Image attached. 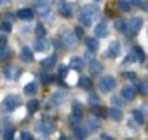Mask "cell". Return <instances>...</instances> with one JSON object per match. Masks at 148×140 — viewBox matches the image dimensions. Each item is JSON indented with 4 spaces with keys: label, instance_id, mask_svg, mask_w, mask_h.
Here are the masks:
<instances>
[{
    "label": "cell",
    "instance_id": "1",
    "mask_svg": "<svg viewBox=\"0 0 148 140\" xmlns=\"http://www.w3.org/2000/svg\"><path fill=\"white\" fill-rule=\"evenodd\" d=\"M98 14H99V11H98L96 6H84V7H82V14H80V23H82L84 26L92 25L94 19L98 18Z\"/></svg>",
    "mask_w": 148,
    "mask_h": 140
},
{
    "label": "cell",
    "instance_id": "2",
    "mask_svg": "<svg viewBox=\"0 0 148 140\" xmlns=\"http://www.w3.org/2000/svg\"><path fill=\"white\" fill-rule=\"evenodd\" d=\"M59 37H61V42H63L64 47H75L79 44V37L75 35V32H71L70 28L61 30V35Z\"/></svg>",
    "mask_w": 148,
    "mask_h": 140
},
{
    "label": "cell",
    "instance_id": "3",
    "mask_svg": "<svg viewBox=\"0 0 148 140\" xmlns=\"http://www.w3.org/2000/svg\"><path fill=\"white\" fill-rule=\"evenodd\" d=\"M35 7L44 19H52V11H51L49 0H35Z\"/></svg>",
    "mask_w": 148,
    "mask_h": 140
},
{
    "label": "cell",
    "instance_id": "4",
    "mask_svg": "<svg viewBox=\"0 0 148 140\" xmlns=\"http://www.w3.org/2000/svg\"><path fill=\"white\" fill-rule=\"evenodd\" d=\"M115 86H117V81H115L112 76H105V77H101V81H99V88H101V91H105V93L113 91Z\"/></svg>",
    "mask_w": 148,
    "mask_h": 140
},
{
    "label": "cell",
    "instance_id": "5",
    "mask_svg": "<svg viewBox=\"0 0 148 140\" xmlns=\"http://www.w3.org/2000/svg\"><path fill=\"white\" fill-rule=\"evenodd\" d=\"M19 103H21V100H19L16 95H7L5 100H4V109H5L7 112H12L14 109L19 107Z\"/></svg>",
    "mask_w": 148,
    "mask_h": 140
},
{
    "label": "cell",
    "instance_id": "6",
    "mask_svg": "<svg viewBox=\"0 0 148 140\" xmlns=\"http://www.w3.org/2000/svg\"><path fill=\"white\" fill-rule=\"evenodd\" d=\"M141 25H143V19H141V18H132V19L127 23V30H129V33H131V35L138 33V32L141 30Z\"/></svg>",
    "mask_w": 148,
    "mask_h": 140
},
{
    "label": "cell",
    "instance_id": "7",
    "mask_svg": "<svg viewBox=\"0 0 148 140\" xmlns=\"http://www.w3.org/2000/svg\"><path fill=\"white\" fill-rule=\"evenodd\" d=\"M108 32H110V28H108V25L103 21V23H98V26L94 28V33H96V39H103V37H106L108 35Z\"/></svg>",
    "mask_w": 148,
    "mask_h": 140
},
{
    "label": "cell",
    "instance_id": "8",
    "mask_svg": "<svg viewBox=\"0 0 148 140\" xmlns=\"http://www.w3.org/2000/svg\"><path fill=\"white\" fill-rule=\"evenodd\" d=\"M37 130H38L40 133H44V135H51V133L54 131V123H40V124L37 126Z\"/></svg>",
    "mask_w": 148,
    "mask_h": 140
},
{
    "label": "cell",
    "instance_id": "9",
    "mask_svg": "<svg viewBox=\"0 0 148 140\" xmlns=\"http://www.w3.org/2000/svg\"><path fill=\"white\" fill-rule=\"evenodd\" d=\"M89 70H91V72L92 74H101V70H103V63L101 61H98V60H91L89 61Z\"/></svg>",
    "mask_w": 148,
    "mask_h": 140
},
{
    "label": "cell",
    "instance_id": "10",
    "mask_svg": "<svg viewBox=\"0 0 148 140\" xmlns=\"http://www.w3.org/2000/svg\"><path fill=\"white\" fill-rule=\"evenodd\" d=\"M119 53H120V44H119V42H112V44H110V47H108L106 56H108V58H117V56H119Z\"/></svg>",
    "mask_w": 148,
    "mask_h": 140
},
{
    "label": "cell",
    "instance_id": "11",
    "mask_svg": "<svg viewBox=\"0 0 148 140\" xmlns=\"http://www.w3.org/2000/svg\"><path fill=\"white\" fill-rule=\"evenodd\" d=\"M122 96H124L125 100H134V98H136V88H134V86H125V88L122 89Z\"/></svg>",
    "mask_w": 148,
    "mask_h": 140
},
{
    "label": "cell",
    "instance_id": "12",
    "mask_svg": "<svg viewBox=\"0 0 148 140\" xmlns=\"http://www.w3.org/2000/svg\"><path fill=\"white\" fill-rule=\"evenodd\" d=\"M21 60H23L25 63H32V61H33V51H32L30 47H23V49H21Z\"/></svg>",
    "mask_w": 148,
    "mask_h": 140
},
{
    "label": "cell",
    "instance_id": "13",
    "mask_svg": "<svg viewBox=\"0 0 148 140\" xmlns=\"http://www.w3.org/2000/svg\"><path fill=\"white\" fill-rule=\"evenodd\" d=\"M108 116H110V119H113V121H122V117H124V114H122V110H120L119 107H112V109L108 110Z\"/></svg>",
    "mask_w": 148,
    "mask_h": 140
},
{
    "label": "cell",
    "instance_id": "14",
    "mask_svg": "<svg viewBox=\"0 0 148 140\" xmlns=\"http://www.w3.org/2000/svg\"><path fill=\"white\" fill-rule=\"evenodd\" d=\"M132 61H139V63L145 61V51L141 47H138V46L132 49Z\"/></svg>",
    "mask_w": 148,
    "mask_h": 140
},
{
    "label": "cell",
    "instance_id": "15",
    "mask_svg": "<svg viewBox=\"0 0 148 140\" xmlns=\"http://www.w3.org/2000/svg\"><path fill=\"white\" fill-rule=\"evenodd\" d=\"M5 77L7 79H16L18 76H19V70H18V67H14V65H11V67H7L5 68Z\"/></svg>",
    "mask_w": 148,
    "mask_h": 140
},
{
    "label": "cell",
    "instance_id": "16",
    "mask_svg": "<svg viewBox=\"0 0 148 140\" xmlns=\"http://www.w3.org/2000/svg\"><path fill=\"white\" fill-rule=\"evenodd\" d=\"M18 18L19 19H25V21H30V19H33V11L32 9H21L18 12Z\"/></svg>",
    "mask_w": 148,
    "mask_h": 140
},
{
    "label": "cell",
    "instance_id": "17",
    "mask_svg": "<svg viewBox=\"0 0 148 140\" xmlns=\"http://www.w3.org/2000/svg\"><path fill=\"white\" fill-rule=\"evenodd\" d=\"M47 47H49V42L44 40V39H38V40L35 42V51H37V53H45Z\"/></svg>",
    "mask_w": 148,
    "mask_h": 140
},
{
    "label": "cell",
    "instance_id": "18",
    "mask_svg": "<svg viewBox=\"0 0 148 140\" xmlns=\"http://www.w3.org/2000/svg\"><path fill=\"white\" fill-rule=\"evenodd\" d=\"M70 67L75 68V70H82V68H84V60H82V58H71Z\"/></svg>",
    "mask_w": 148,
    "mask_h": 140
},
{
    "label": "cell",
    "instance_id": "19",
    "mask_svg": "<svg viewBox=\"0 0 148 140\" xmlns=\"http://www.w3.org/2000/svg\"><path fill=\"white\" fill-rule=\"evenodd\" d=\"M86 46H87V49H89V51H98L99 42H98V39L91 37V39H87V40H86Z\"/></svg>",
    "mask_w": 148,
    "mask_h": 140
},
{
    "label": "cell",
    "instance_id": "20",
    "mask_svg": "<svg viewBox=\"0 0 148 140\" xmlns=\"http://www.w3.org/2000/svg\"><path fill=\"white\" fill-rule=\"evenodd\" d=\"M98 126H99V123H98V119L96 117H89L87 119V131H96L98 130Z\"/></svg>",
    "mask_w": 148,
    "mask_h": 140
},
{
    "label": "cell",
    "instance_id": "21",
    "mask_svg": "<svg viewBox=\"0 0 148 140\" xmlns=\"http://www.w3.org/2000/svg\"><path fill=\"white\" fill-rule=\"evenodd\" d=\"M59 14H61L63 18H71V7L66 6V4H61V7H59Z\"/></svg>",
    "mask_w": 148,
    "mask_h": 140
},
{
    "label": "cell",
    "instance_id": "22",
    "mask_svg": "<svg viewBox=\"0 0 148 140\" xmlns=\"http://www.w3.org/2000/svg\"><path fill=\"white\" fill-rule=\"evenodd\" d=\"M37 89H38V84H37V82H28V84L25 86V93H26V95H35Z\"/></svg>",
    "mask_w": 148,
    "mask_h": 140
},
{
    "label": "cell",
    "instance_id": "23",
    "mask_svg": "<svg viewBox=\"0 0 148 140\" xmlns=\"http://www.w3.org/2000/svg\"><path fill=\"white\" fill-rule=\"evenodd\" d=\"M132 117H134V123H138V124H143L145 123V116H143V112L139 109H136L132 112Z\"/></svg>",
    "mask_w": 148,
    "mask_h": 140
},
{
    "label": "cell",
    "instance_id": "24",
    "mask_svg": "<svg viewBox=\"0 0 148 140\" xmlns=\"http://www.w3.org/2000/svg\"><path fill=\"white\" fill-rule=\"evenodd\" d=\"M87 133H89V131H87L86 128H82V126H77V128H75V135H77L79 140H86Z\"/></svg>",
    "mask_w": 148,
    "mask_h": 140
},
{
    "label": "cell",
    "instance_id": "25",
    "mask_svg": "<svg viewBox=\"0 0 148 140\" xmlns=\"http://www.w3.org/2000/svg\"><path fill=\"white\" fill-rule=\"evenodd\" d=\"M63 102H64V93H63V91H58V93L52 95V103L59 105V103H63Z\"/></svg>",
    "mask_w": 148,
    "mask_h": 140
},
{
    "label": "cell",
    "instance_id": "26",
    "mask_svg": "<svg viewBox=\"0 0 148 140\" xmlns=\"http://www.w3.org/2000/svg\"><path fill=\"white\" fill-rule=\"evenodd\" d=\"M54 65H56V56H49L47 60L42 61V67H44V68H52Z\"/></svg>",
    "mask_w": 148,
    "mask_h": 140
},
{
    "label": "cell",
    "instance_id": "27",
    "mask_svg": "<svg viewBox=\"0 0 148 140\" xmlns=\"http://www.w3.org/2000/svg\"><path fill=\"white\" fill-rule=\"evenodd\" d=\"M79 86L82 88V89H91V79L89 77H80V81H79Z\"/></svg>",
    "mask_w": 148,
    "mask_h": 140
},
{
    "label": "cell",
    "instance_id": "28",
    "mask_svg": "<svg viewBox=\"0 0 148 140\" xmlns=\"http://www.w3.org/2000/svg\"><path fill=\"white\" fill-rule=\"evenodd\" d=\"M119 9H120L122 12H127V11L131 9V4L127 2V0H120V2H119Z\"/></svg>",
    "mask_w": 148,
    "mask_h": 140
},
{
    "label": "cell",
    "instance_id": "29",
    "mask_svg": "<svg viewBox=\"0 0 148 140\" xmlns=\"http://www.w3.org/2000/svg\"><path fill=\"white\" fill-rule=\"evenodd\" d=\"M7 56H9V49H7V46H0V61L5 60Z\"/></svg>",
    "mask_w": 148,
    "mask_h": 140
},
{
    "label": "cell",
    "instance_id": "30",
    "mask_svg": "<svg viewBox=\"0 0 148 140\" xmlns=\"http://www.w3.org/2000/svg\"><path fill=\"white\" fill-rule=\"evenodd\" d=\"M35 32H37V35H38L40 39L45 37V28H44V25H37V26H35Z\"/></svg>",
    "mask_w": 148,
    "mask_h": 140
},
{
    "label": "cell",
    "instance_id": "31",
    "mask_svg": "<svg viewBox=\"0 0 148 140\" xmlns=\"http://www.w3.org/2000/svg\"><path fill=\"white\" fill-rule=\"evenodd\" d=\"M115 26H117V30L124 32V30H125V26H127V23H125L124 19H117V21H115Z\"/></svg>",
    "mask_w": 148,
    "mask_h": 140
},
{
    "label": "cell",
    "instance_id": "32",
    "mask_svg": "<svg viewBox=\"0 0 148 140\" xmlns=\"http://www.w3.org/2000/svg\"><path fill=\"white\" fill-rule=\"evenodd\" d=\"M127 2H129L131 6H138V7H146L145 0H127Z\"/></svg>",
    "mask_w": 148,
    "mask_h": 140
},
{
    "label": "cell",
    "instance_id": "33",
    "mask_svg": "<svg viewBox=\"0 0 148 140\" xmlns=\"http://www.w3.org/2000/svg\"><path fill=\"white\" fill-rule=\"evenodd\" d=\"M0 30H2V32H11L12 30V25L9 21H4L2 25H0Z\"/></svg>",
    "mask_w": 148,
    "mask_h": 140
},
{
    "label": "cell",
    "instance_id": "34",
    "mask_svg": "<svg viewBox=\"0 0 148 140\" xmlns=\"http://www.w3.org/2000/svg\"><path fill=\"white\" fill-rule=\"evenodd\" d=\"M89 103L96 107V105H99V98H98L96 95H91V96H89Z\"/></svg>",
    "mask_w": 148,
    "mask_h": 140
},
{
    "label": "cell",
    "instance_id": "35",
    "mask_svg": "<svg viewBox=\"0 0 148 140\" xmlns=\"http://www.w3.org/2000/svg\"><path fill=\"white\" fill-rule=\"evenodd\" d=\"M136 89H141L143 93H146V95H148V81H146V82H143V84H138V86H136Z\"/></svg>",
    "mask_w": 148,
    "mask_h": 140
},
{
    "label": "cell",
    "instance_id": "36",
    "mask_svg": "<svg viewBox=\"0 0 148 140\" xmlns=\"http://www.w3.org/2000/svg\"><path fill=\"white\" fill-rule=\"evenodd\" d=\"M12 138H14V130L9 128V130L5 131V140H12Z\"/></svg>",
    "mask_w": 148,
    "mask_h": 140
},
{
    "label": "cell",
    "instance_id": "37",
    "mask_svg": "<svg viewBox=\"0 0 148 140\" xmlns=\"http://www.w3.org/2000/svg\"><path fill=\"white\" fill-rule=\"evenodd\" d=\"M124 77H125V79H129V81H136V74H134V72H125V74H124Z\"/></svg>",
    "mask_w": 148,
    "mask_h": 140
},
{
    "label": "cell",
    "instance_id": "38",
    "mask_svg": "<svg viewBox=\"0 0 148 140\" xmlns=\"http://www.w3.org/2000/svg\"><path fill=\"white\" fill-rule=\"evenodd\" d=\"M37 107H38V102H37V100H35V102H30L28 110H30V112H33V110H37Z\"/></svg>",
    "mask_w": 148,
    "mask_h": 140
},
{
    "label": "cell",
    "instance_id": "39",
    "mask_svg": "<svg viewBox=\"0 0 148 140\" xmlns=\"http://www.w3.org/2000/svg\"><path fill=\"white\" fill-rule=\"evenodd\" d=\"M21 140H33V137H32V133L23 131V133H21Z\"/></svg>",
    "mask_w": 148,
    "mask_h": 140
},
{
    "label": "cell",
    "instance_id": "40",
    "mask_svg": "<svg viewBox=\"0 0 148 140\" xmlns=\"http://www.w3.org/2000/svg\"><path fill=\"white\" fill-rule=\"evenodd\" d=\"M59 77H66V74H68V68L66 67H59Z\"/></svg>",
    "mask_w": 148,
    "mask_h": 140
},
{
    "label": "cell",
    "instance_id": "41",
    "mask_svg": "<svg viewBox=\"0 0 148 140\" xmlns=\"http://www.w3.org/2000/svg\"><path fill=\"white\" fill-rule=\"evenodd\" d=\"M96 114H98V116H105V109L98 105V107H96Z\"/></svg>",
    "mask_w": 148,
    "mask_h": 140
},
{
    "label": "cell",
    "instance_id": "42",
    "mask_svg": "<svg viewBox=\"0 0 148 140\" xmlns=\"http://www.w3.org/2000/svg\"><path fill=\"white\" fill-rule=\"evenodd\" d=\"M113 102H115V103H117V105H122V100H120V98H119V96H113Z\"/></svg>",
    "mask_w": 148,
    "mask_h": 140
},
{
    "label": "cell",
    "instance_id": "43",
    "mask_svg": "<svg viewBox=\"0 0 148 140\" xmlns=\"http://www.w3.org/2000/svg\"><path fill=\"white\" fill-rule=\"evenodd\" d=\"M42 79H44V82H51V77H49V76H47V74H45V76H44V77H42Z\"/></svg>",
    "mask_w": 148,
    "mask_h": 140
},
{
    "label": "cell",
    "instance_id": "44",
    "mask_svg": "<svg viewBox=\"0 0 148 140\" xmlns=\"http://www.w3.org/2000/svg\"><path fill=\"white\" fill-rule=\"evenodd\" d=\"M101 138H103V140H113V138H112V137H110V135H103V137H101Z\"/></svg>",
    "mask_w": 148,
    "mask_h": 140
},
{
    "label": "cell",
    "instance_id": "45",
    "mask_svg": "<svg viewBox=\"0 0 148 140\" xmlns=\"http://www.w3.org/2000/svg\"><path fill=\"white\" fill-rule=\"evenodd\" d=\"M9 0H0V6H4V4H7Z\"/></svg>",
    "mask_w": 148,
    "mask_h": 140
},
{
    "label": "cell",
    "instance_id": "46",
    "mask_svg": "<svg viewBox=\"0 0 148 140\" xmlns=\"http://www.w3.org/2000/svg\"><path fill=\"white\" fill-rule=\"evenodd\" d=\"M59 140H66V137H61V138H59Z\"/></svg>",
    "mask_w": 148,
    "mask_h": 140
},
{
    "label": "cell",
    "instance_id": "47",
    "mask_svg": "<svg viewBox=\"0 0 148 140\" xmlns=\"http://www.w3.org/2000/svg\"><path fill=\"white\" fill-rule=\"evenodd\" d=\"M66 140H75V138H66Z\"/></svg>",
    "mask_w": 148,
    "mask_h": 140
},
{
    "label": "cell",
    "instance_id": "48",
    "mask_svg": "<svg viewBox=\"0 0 148 140\" xmlns=\"http://www.w3.org/2000/svg\"><path fill=\"white\" fill-rule=\"evenodd\" d=\"M58 2H63V0H58Z\"/></svg>",
    "mask_w": 148,
    "mask_h": 140
},
{
    "label": "cell",
    "instance_id": "49",
    "mask_svg": "<svg viewBox=\"0 0 148 140\" xmlns=\"http://www.w3.org/2000/svg\"><path fill=\"white\" fill-rule=\"evenodd\" d=\"M94 2H99V0H94Z\"/></svg>",
    "mask_w": 148,
    "mask_h": 140
},
{
    "label": "cell",
    "instance_id": "50",
    "mask_svg": "<svg viewBox=\"0 0 148 140\" xmlns=\"http://www.w3.org/2000/svg\"><path fill=\"white\" fill-rule=\"evenodd\" d=\"M146 130H148V128H146Z\"/></svg>",
    "mask_w": 148,
    "mask_h": 140
}]
</instances>
